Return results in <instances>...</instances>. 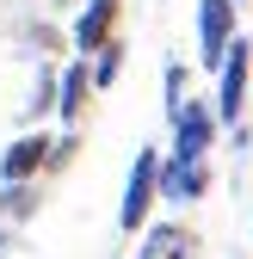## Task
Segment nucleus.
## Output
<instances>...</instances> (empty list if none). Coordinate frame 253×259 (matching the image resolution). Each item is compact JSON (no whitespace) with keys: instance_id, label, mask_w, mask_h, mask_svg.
<instances>
[{"instance_id":"obj_1","label":"nucleus","mask_w":253,"mask_h":259,"mask_svg":"<svg viewBox=\"0 0 253 259\" xmlns=\"http://www.w3.org/2000/svg\"><path fill=\"white\" fill-rule=\"evenodd\" d=\"M154 173H161V154L142 148L136 167H130V185H123V210H117L123 229H142V222H148V210H154Z\"/></svg>"},{"instance_id":"obj_2","label":"nucleus","mask_w":253,"mask_h":259,"mask_svg":"<svg viewBox=\"0 0 253 259\" xmlns=\"http://www.w3.org/2000/svg\"><path fill=\"white\" fill-rule=\"evenodd\" d=\"M229 31H235V0H198V62L204 68H216L229 50Z\"/></svg>"},{"instance_id":"obj_3","label":"nucleus","mask_w":253,"mask_h":259,"mask_svg":"<svg viewBox=\"0 0 253 259\" xmlns=\"http://www.w3.org/2000/svg\"><path fill=\"white\" fill-rule=\"evenodd\" d=\"M210 136H216L210 111L185 99V105L173 111V154H179V160H204V154H210Z\"/></svg>"},{"instance_id":"obj_4","label":"nucleus","mask_w":253,"mask_h":259,"mask_svg":"<svg viewBox=\"0 0 253 259\" xmlns=\"http://www.w3.org/2000/svg\"><path fill=\"white\" fill-rule=\"evenodd\" d=\"M216 68H223V93H216V111L235 123V117H241V99H247V68H253V50H247V44H229Z\"/></svg>"},{"instance_id":"obj_5","label":"nucleus","mask_w":253,"mask_h":259,"mask_svg":"<svg viewBox=\"0 0 253 259\" xmlns=\"http://www.w3.org/2000/svg\"><path fill=\"white\" fill-rule=\"evenodd\" d=\"M154 191H161L167 204H192L198 191H204V160H179L173 154V167L154 173Z\"/></svg>"},{"instance_id":"obj_6","label":"nucleus","mask_w":253,"mask_h":259,"mask_svg":"<svg viewBox=\"0 0 253 259\" xmlns=\"http://www.w3.org/2000/svg\"><path fill=\"white\" fill-rule=\"evenodd\" d=\"M44 160H50V142H44V136H25V142H13L7 154H0V179H7V185H13V179H31Z\"/></svg>"},{"instance_id":"obj_7","label":"nucleus","mask_w":253,"mask_h":259,"mask_svg":"<svg viewBox=\"0 0 253 259\" xmlns=\"http://www.w3.org/2000/svg\"><path fill=\"white\" fill-rule=\"evenodd\" d=\"M111 25H117V0H93V7L80 13V25H74V44L80 50H99L111 37Z\"/></svg>"},{"instance_id":"obj_8","label":"nucleus","mask_w":253,"mask_h":259,"mask_svg":"<svg viewBox=\"0 0 253 259\" xmlns=\"http://www.w3.org/2000/svg\"><path fill=\"white\" fill-rule=\"evenodd\" d=\"M142 259H192V235H185L179 222H167V229H148Z\"/></svg>"},{"instance_id":"obj_9","label":"nucleus","mask_w":253,"mask_h":259,"mask_svg":"<svg viewBox=\"0 0 253 259\" xmlns=\"http://www.w3.org/2000/svg\"><path fill=\"white\" fill-rule=\"evenodd\" d=\"M80 105H87V68H68V74H62V93H56V111L74 123Z\"/></svg>"},{"instance_id":"obj_10","label":"nucleus","mask_w":253,"mask_h":259,"mask_svg":"<svg viewBox=\"0 0 253 259\" xmlns=\"http://www.w3.org/2000/svg\"><path fill=\"white\" fill-rule=\"evenodd\" d=\"M117 68H123V50H117V44H99V68H93V80L111 87V80H117Z\"/></svg>"},{"instance_id":"obj_11","label":"nucleus","mask_w":253,"mask_h":259,"mask_svg":"<svg viewBox=\"0 0 253 259\" xmlns=\"http://www.w3.org/2000/svg\"><path fill=\"white\" fill-rule=\"evenodd\" d=\"M0 253H7V241H0Z\"/></svg>"}]
</instances>
